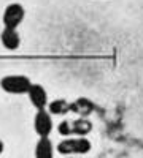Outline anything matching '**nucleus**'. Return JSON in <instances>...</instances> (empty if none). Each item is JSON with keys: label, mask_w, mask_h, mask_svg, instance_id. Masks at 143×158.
Here are the masks:
<instances>
[{"label": "nucleus", "mask_w": 143, "mask_h": 158, "mask_svg": "<svg viewBox=\"0 0 143 158\" xmlns=\"http://www.w3.org/2000/svg\"><path fill=\"white\" fill-rule=\"evenodd\" d=\"M91 150V141L86 136H69L57 144L60 155H84Z\"/></svg>", "instance_id": "1"}, {"label": "nucleus", "mask_w": 143, "mask_h": 158, "mask_svg": "<svg viewBox=\"0 0 143 158\" xmlns=\"http://www.w3.org/2000/svg\"><path fill=\"white\" fill-rule=\"evenodd\" d=\"M32 85V81L24 74H8L0 79V87L3 92L11 95H24L27 94Z\"/></svg>", "instance_id": "2"}, {"label": "nucleus", "mask_w": 143, "mask_h": 158, "mask_svg": "<svg viewBox=\"0 0 143 158\" xmlns=\"http://www.w3.org/2000/svg\"><path fill=\"white\" fill-rule=\"evenodd\" d=\"M24 16H25V10L21 3H10L3 11L2 21L7 29H16L24 21Z\"/></svg>", "instance_id": "3"}, {"label": "nucleus", "mask_w": 143, "mask_h": 158, "mask_svg": "<svg viewBox=\"0 0 143 158\" xmlns=\"http://www.w3.org/2000/svg\"><path fill=\"white\" fill-rule=\"evenodd\" d=\"M34 130L40 138H49L53 131V118L46 109H38L34 117Z\"/></svg>", "instance_id": "4"}, {"label": "nucleus", "mask_w": 143, "mask_h": 158, "mask_svg": "<svg viewBox=\"0 0 143 158\" xmlns=\"http://www.w3.org/2000/svg\"><path fill=\"white\" fill-rule=\"evenodd\" d=\"M27 95H29L30 103L34 104V108H37V111L38 109H46V106H48V94H46L43 85L32 84L29 92H27Z\"/></svg>", "instance_id": "5"}, {"label": "nucleus", "mask_w": 143, "mask_h": 158, "mask_svg": "<svg viewBox=\"0 0 143 158\" xmlns=\"http://www.w3.org/2000/svg\"><path fill=\"white\" fill-rule=\"evenodd\" d=\"M70 125V136H86L92 131V122L86 117H80L75 120H69Z\"/></svg>", "instance_id": "6"}, {"label": "nucleus", "mask_w": 143, "mask_h": 158, "mask_svg": "<svg viewBox=\"0 0 143 158\" xmlns=\"http://www.w3.org/2000/svg\"><path fill=\"white\" fill-rule=\"evenodd\" d=\"M0 41H2L3 48L8 51H16L21 44V36L16 29H3L2 35H0Z\"/></svg>", "instance_id": "7"}, {"label": "nucleus", "mask_w": 143, "mask_h": 158, "mask_svg": "<svg viewBox=\"0 0 143 158\" xmlns=\"http://www.w3.org/2000/svg\"><path fill=\"white\" fill-rule=\"evenodd\" d=\"M96 109V104L87 98H78L76 101L70 103V112H75L81 117H87Z\"/></svg>", "instance_id": "8"}, {"label": "nucleus", "mask_w": 143, "mask_h": 158, "mask_svg": "<svg viewBox=\"0 0 143 158\" xmlns=\"http://www.w3.org/2000/svg\"><path fill=\"white\" fill-rule=\"evenodd\" d=\"M35 158H54V149L49 138H40L35 146Z\"/></svg>", "instance_id": "9"}, {"label": "nucleus", "mask_w": 143, "mask_h": 158, "mask_svg": "<svg viewBox=\"0 0 143 158\" xmlns=\"http://www.w3.org/2000/svg\"><path fill=\"white\" fill-rule=\"evenodd\" d=\"M48 112L53 115H64L70 112V103L64 98H56L51 103H48Z\"/></svg>", "instance_id": "10"}, {"label": "nucleus", "mask_w": 143, "mask_h": 158, "mask_svg": "<svg viewBox=\"0 0 143 158\" xmlns=\"http://www.w3.org/2000/svg\"><path fill=\"white\" fill-rule=\"evenodd\" d=\"M57 131H59V135L69 138V136H70V125H69V120H62V122L57 125Z\"/></svg>", "instance_id": "11"}, {"label": "nucleus", "mask_w": 143, "mask_h": 158, "mask_svg": "<svg viewBox=\"0 0 143 158\" xmlns=\"http://www.w3.org/2000/svg\"><path fill=\"white\" fill-rule=\"evenodd\" d=\"M2 152H3V142L0 141V153H2Z\"/></svg>", "instance_id": "12"}, {"label": "nucleus", "mask_w": 143, "mask_h": 158, "mask_svg": "<svg viewBox=\"0 0 143 158\" xmlns=\"http://www.w3.org/2000/svg\"><path fill=\"white\" fill-rule=\"evenodd\" d=\"M67 158H78V156H67Z\"/></svg>", "instance_id": "13"}]
</instances>
